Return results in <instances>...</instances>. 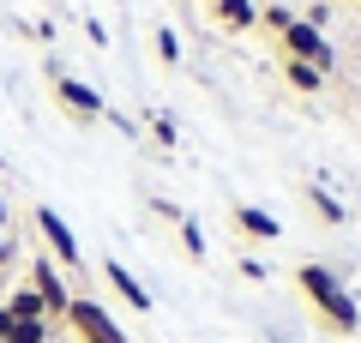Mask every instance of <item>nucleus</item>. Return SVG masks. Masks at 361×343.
Here are the masks:
<instances>
[{"instance_id":"obj_1","label":"nucleus","mask_w":361,"mask_h":343,"mask_svg":"<svg viewBox=\"0 0 361 343\" xmlns=\"http://www.w3.org/2000/svg\"><path fill=\"white\" fill-rule=\"evenodd\" d=\"M295 283H301V295L313 301V313H319L337 337H355V331H361V307H355V295L337 283V271H325V265L307 259V265L295 271Z\"/></svg>"},{"instance_id":"obj_2","label":"nucleus","mask_w":361,"mask_h":343,"mask_svg":"<svg viewBox=\"0 0 361 343\" xmlns=\"http://www.w3.org/2000/svg\"><path fill=\"white\" fill-rule=\"evenodd\" d=\"M66 325L78 331V343H127V331L109 319L103 301H90V295H73V307H66Z\"/></svg>"},{"instance_id":"obj_3","label":"nucleus","mask_w":361,"mask_h":343,"mask_svg":"<svg viewBox=\"0 0 361 343\" xmlns=\"http://www.w3.org/2000/svg\"><path fill=\"white\" fill-rule=\"evenodd\" d=\"M277 42H283V61H307V66H319V73H331V61H337L331 42H325V30L307 25V18H295Z\"/></svg>"},{"instance_id":"obj_4","label":"nucleus","mask_w":361,"mask_h":343,"mask_svg":"<svg viewBox=\"0 0 361 343\" xmlns=\"http://www.w3.org/2000/svg\"><path fill=\"white\" fill-rule=\"evenodd\" d=\"M30 289L42 295V313H49V319H66L73 289H66V277H61V265H54V259H30Z\"/></svg>"},{"instance_id":"obj_5","label":"nucleus","mask_w":361,"mask_h":343,"mask_svg":"<svg viewBox=\"0 0 361 343\" xmlns=\"http://www.w3.org/2000/svg\"><path fill=\"white\" fill-rule=\"evenodd\" d=\"M37 229H42V241H49V253H54V265H85V259H78V235L73 229H66V217L61 211H49V205H37Z\"/></svg>"},{"instance_id":"obj_6","label":"nucleus","mask_w":361,"mask_h":343,"mask_svg":"<svg viewBox=\"0 0 361 343\" xmlns=\"http://www.w3.org/2000/svg\"><path fill=\"white\" fill-rule=\"evenodd\" d=\"M54 97H61V109H73L78 121H97V114H109V102L97 97V90H90L85 78H66V73H54Z\"/></svg>"},{"instance_id":"obj_7","label":"nucleus","mask_w":361,"mask_h":343,"mask_svg":"<svg viewBox=\"0 0 361 343\" xmlns=\"http://www.w3.org/2000/svg\"><path fill=\"white\" fill-rule=\"evenodd\" d=\"M103 277H109V289H115V295H127V307H133V313H151V289H145V283L133 277V271L121 265V259H109V265H103Z\"/></svg>"},{"instance_id":"obj_8","label":"nucleus","mask_w":361,"mask_h":343,"mask_svg":"<svg viewBox=\"0 0 361 343\" xmlns=\"http://www.w3.org/2000/svg\"><path fill=\"white\" fill-rule=\"evenodd\" d=\"M211 18H217L223 30H253L259 25V6H253V0H211Z\"/></svg>"},{"instance_id":"obj_9","label":"nucleus","mask_w":361,"mask_h":343,"mask_svg":"<svg viewBox=\"0 0 361 343\" xmlns=\"http://www.w3.org/2000/svg\"><path fill=\"white\" fill-rule=\"evenodd\" d=\"M235 223H241L253 241H277V235H283V223H277L271 211H259V205H235Z\"/></svg>"},{"instance_id":"obj_10","label":"nucleus","mask_w":361,"mask_h":343,"mask_svg":"<svg viewBox=\"0 0 361 343\" xmlns=\"http://www.w3.org/2000/svg\"><path fill=\"white\" fill-rule=\"evenodd\" d=\"M49 337H54L49 319H13V331H6L0 343H49Z\"/></svg>"},{"instance_id":"obj_11","label":"nucleus","mask_w":361,"mask_h":343,"mask_svg":"<svg viewBox=\"0 0 361 343\" xmlns=\"http://www.w3.org/2000/svg\"><path fill=\"white\" fill-rule=\"evenodd\" d=\"M6 313H13V319H49V313H42V295L30 289V283H25V289H13V295H6Z\"/></svg>"},{"instance_id":"obj_12","label":"nucleus","mask_w":361,"mask_h":343,"mask_svg":"<svg viewBox=\"0 0 361 343\" xmlns=\"http://www.w3.org/2000/svg\"><path fill=\"white\" fill-rule=\"evenodd\" d=\"M283 78H289L295 90H307V97L325 85V73H319V66H307V61H283Z\"/></svg>"},{"instance_id":"obj_13","label":"nucleus","mask_w":361,"mask_h":343,"mask_svg":"<svg viewBox=\"0 0 361 343\" xmlns=\"http://www.w3.org/2000/svg\"><path fill=\"white\" fill-rule=\"evenodd\" d=\"M307 199H313V211H319L325 223H343V217H349V211H343V205H337V199H331V193H325V187H313Z\"/></svg>"},{"instance_id":"obj_14","label":"nucleus","mask_w":361,"mask_h":343,"mask_svg":"<svg viewBox=\"0 0 361 343\" xmlns=\"http://www.w3.org/2000/svg\"><path fill=\"white\" fill-rule=\"evenodd\" d=\"M180 247H187V259H205V235H199L193 217H180Z\"/></svg>"},{"instance_id":"obj_15","label":"nucleus","mask_w":361,"mask_h":343,"mask_svg":"<svg viewBox=\"0 0 361 343\" xmlns=\"http://www.w3.org/2000/svg\"><path fill=\"white\" fill-rule=\"evenodd\" d=\"M259 25H265V30H277V37H283V30L295 25V13H289V6H259Z\"/></svg>"},{"instance_id":"obj_16","label":"nucleus","mask_w":361,"mask_h":343,"mask_svg":"<svg viewBox=\"0 0 361 343\" xmlns=\"http://www.w3.org/2000/svg\"><path fill=\"white\" fill-rule=\"evenodd\" d=\"M157 54H163V61H169V66H175V61H180V37H175V30H157Z\"/></svg>"},{"instance_id":"obj_17","label":"nucleus","mask_w":361,"mask_h":343,"mask_svg":"<svg viewBox=\"0 0 361 343\" xmlns=\"http://www.w3.org/2000/svg\"><path fill=\"white\" fill-rule=\"evenodd\" d=\"M151 133H157L163 145H175V121H169V114H157V121H151Z\"/></svg>"},{"instance_id":"obj_18","label":"nucleus","mask_w":361,"mask_h":343,"mask_svg":"<svg viewBox=\"0 0 361 343\" xmlns=\"http://www.w3.org/2000/svg\"><path fill=\"white\" fill-rule=\"evenodd\" d=\"M6 331H13V313H6V301H0V337H6Z\"/></svg>"},{"instance_id":"obj_19","label":"nucleus","mask_w":361,"mask_h":343,"mask_svg":"<svg viewBox=\"0 0 361 343\" xmlns=\"http://www.w3.org/2000/svg\"><path fill=\"white\" fill-rule=\"evenodd\" d=\"M6 259H13V241H6V235H0V265H6Z\"/></svg>"},{"instance_id":"obj_20","label":"nucleus","mask_w":361,"mask_h":343,"mask_svg":"<svg viewBox=\"0 0 361 343\" xmlns=\"http://www.w3.org/2000/svg\"><path fill=\"white\" fill-rule=\"evenodd\" d=\"M0 235H6V199H0Z\"/></svg>"}]
</instances>
